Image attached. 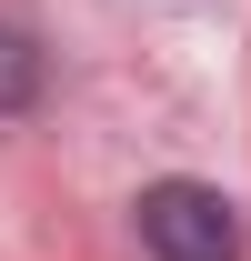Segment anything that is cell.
<instances>
[{"label":"cell","mask_w":251,"mask_h":261,"mask_svg":"<svg viewBox=\"0 0 251 261\" xmlns=\"http://www.w3.org/2000/svg\"><path fill=\"white\" fill-rule=\"evenodd\" d=\"M141 251L151 261H241V201L211 181H151L141 191Z\"/></svg>","instance_id":"6da1fadb"},{"label":"cell","mask_w":251,"mask_h":261,"mask_svg":"<svg viewBox=\"0 0 251 261\" xmlns=\"http://www.w3.org/2000/svg\"><path fill=\"white\" fill-rule=\"evenodd\" d=\"M40 70H51V61H40V40L20 31V20H0V121H20V111L40 100Z\"/></svg>","instance_id":"7a4b0ae2"}]
</instances>
